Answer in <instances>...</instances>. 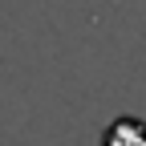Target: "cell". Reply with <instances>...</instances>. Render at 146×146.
<instances>
[{
    "label": "cell",
    "instance_id": "6da1fadb",
    "mask_svg": "<svg viewBox=\"0 0 146 146\" xmlns=\"http://www.w3.org/2000/svg\"><path fill=\"white\" fill-rule=\"evenodd\" d=\"M106 146H146V126L142 122H114L106 134Z\"/></svg>",
    "mask_w": 146,
    "mask_h": 146
}]
</instances>
